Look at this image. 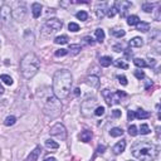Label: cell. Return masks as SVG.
I'll list each match as a JSON object with an SVG mask.
<instances>
[{"label":"cell","mask_w":161,"mask_h":161,"mask_svg":"<svg viewBox=\"0 0 161 161\" xmlns=\"http://www.w3.org/2000/svg\"><path fill=\"white\" fill-rule=\"evenodd\" d=\"M112 116L116 117V119H117V117H121V111L120 110H113V111H112Z\"/></svg>","instance_id":"7bdbcfd3"},{"label":"cell","mask_w":161,"mask_h":161,"mask_svg":"<svg viewBox=\"0 0 161 161\" xmlns=\"http://www.w3.org/2000/svg\"><path fill=\"white\" fill-rule=\"evenodd\" d=\"M141 133V135H149L150 133V127L149 125H146V123H142V125L140 126V131H138Z\"/></svg>","instance_id":"836d02e7"},{"label":"cell","mask_w":161,"mask_h":161,"mask_svg":"<svg viewBox=\"0 0 161 161\" xmlns=\"http://www.w3.org/2000/svg\"><path fill=\"white\" fill-rule=\"evenodd\" d=\"M43 112L44 115L50 117V119H54V117L59 116L62 113V103L61 100H58L56 96H50L45 100L44 107H43Z\"/></svg>","instance_id":"277c9868"},{"label":"cell","mask_w":161,"mask_h":161,"mask_svg":"<svg viewBox=\"0 0 161 161\" xmlns=\"http://www.w3.org/2000/svg\"><path fill=\"white\" fill-rule=\"evenodd\" d=\"M54 43H56V44H67V43H68V37L67 35L57 37V38L54 39Z\"/></svg>","instance_id":"4316f807"},{"label":"cell","mask_w":161,"mask_h":161,"mask_svg":"<svg viewBox=\"0 0 161 161\" xmlns=\"http://www.w3.org/2000/svg\"><path fill=\"white\" fill-rule=\"evenodd\" d=\"M63 28V23L62 20L57 19V18H53V19H48L47 23L43 26V30H44L45 34H52L54 31H58Z\"/></svg>","instance_id":"8992f818"},{"label":"cell","mask_w":161,"mask_h":161,"mask_svg":"<svg viewBox=\"0 0 161 161\" xmlns=\"http://www.w3.org/2000/svg\"><path fill=\"white\" fill-rule=\"evenodd\" d=\"M102 96H103V98H105L107 105L113 106V105L120 103L121 100L123 97H126L127 94L125 92H122V91H116V92L112 93L110 89H103V91H102Z\"/></svg>","instance_id":"5b68a950"},{"label":"cell","mask_w":161,"mask_h":161,"mask_svg":"<svg viewBox=\"0 0 161 161\" xmlns=\"http://www.w3.org/2000/svg\"><path fill=\"white\" fill-rule=\"evenodd\" d=\"M133 115H135V119H138V120H146L149 119L151 113L147 111H143V110H137V111H133Z\"/></svg>","instance_id":"5bb4252c"},{"label":"cell","mask_w":161,"mask_h":161,"mask_svg":"<svg viewBox=\"0 0 161 161\" xmlns=\"http://www.w3.org/2000/svg\"><path fill=\"white\" fill-rule=\"evenodd\" d=\"M100 64H101V67H110L111 66V63H112V58L111 57H101L100 58Z\"/></svg>","instance_id":"ffe728a7"},{"label":"cell","mask_w":161,"mask_h":161,"mask_svg":"<svg viewBox=\"0 0 161 161\" xmlns=\"http://www.w3.org/2000/svg\"><path fill=\"white\" fill-rule=\"evenodd\" d=\"M117 13V10L115 9V7H112V8H108V10H107V17H110V18H113L115 15Z\"/></svg>","instance_id":"74e56055"},{"label":"cell","mask_w":161,"mask_h":161,"mask_svg":"<svg viewBox=\"0 0 161 161\" xmlns=\"http://www.w3.org/2000/svg\"><path fill=\"white\" fill-rule=\"evenodd\" d=\"M113 50H115V52H121V50H122V45H121V44L113 45Z\"/></svg>","instance_id":"bcb514c9"},{"label":"cell","mask_w":161,"mask_h":161,"mask_svg":"<svg viewBox=\"0 0 161 161\" xmlns=\"http://www.w3.org/2000/svg\"><path fill=\"white\" fill-rule=\"evenodd\" d=\"M154 4H151V3H145V4H142V10L145 13H151V12H154Z\"/></svg>","instance_id":"4dcf8cb0"},{"label":"cell","mask_w":161,"mask_h":161,"mask_svg":"<svg viewBox=\"0 0 161 161\" xmlns=\"http://www.w3.org/2000/svg\"><path fill=\"white\" fill-rule=\"evenodd\" d=\"M10 18H12V9L8 4H3V7L0 8V19L3 20L4 24H8Z\"/></svg>","instance_id":"30bf717a"},{"label":"cell","mask_w":161,"mask_h":161,"mask_svg":"<svg viewBox=\"0 0 161 161\" xmlns=\"http://www.w3.org/2000/svg\"><path fill=\"white\" fill-rule=\"evenodd\" d=\"M83 42H84L87 45H93V44H94V42H93V39L91 38V37H84Z\"/></svg>","instance_id":"60d3db41"},{"label":"cell","mask_w":161,"mask_h":161,"mask_svg":"<svg viewBox=\"0 0 161 161\" xmlns=\"http://www.w3.org/2000/svg\"><path fill=\"white\" fill-rule=\"evenodd\" d=\"M0 79H1L3 82L5 84H8V86H12L13 84V78L10 77V76H8V74H1V76H0Z\"/></svg>","instance_id":"f546056e"},{"label":"cell","mask_w":161,"mask_h":161,"mask_svg":"<svg viewBox=\"0 0 161 161\" xmlns=\"http://www.w3.org/2000/svg\"><path fill=\"white\" fill-rule=\"evenodd\" d=\"M73 77L67 69H61L54 73L53 77V93L58 100L67 98L71 93Z\"/></svg>","instance_id":"6da1fadb"},{"label":"cell","mask_w":161,"mask_h":161,"mask_svg":"<svg viewBox=\"0 0 161 161\" xmlns=\"http://www.w3.org/2000/svg\"><path fill=\"white\" fill-rule=\"evenodd\" d=\"M92 137H93L92 131L86 130V131H83V132L79 135V140L82 141V142H89L91 140H92Z\"/></svg>","instance_id":"2e32d148"},{"label":"cell","mask_w":161,"mask_h":161,"mask_svg":"<svg viewBox=\"0 0 161 161\" xmlns=\"http://www.w3.org/2000/svg\"><path fill=\"white\" fill-rule=\"evenodd\" d=\"M117 79H119V82L122 84V86H127V78L125 77V76H119V77H117Z\"/></svg>","instance_id":"ab89813d"},{"label":"cell","mask_w":161,"mask_h":161,"mask_svg":"<svg viewBox=\"0 0 161 161\" xmlns=\"http://www.w3.org/2000/svg\"><path fill=\"white\" fill-rule=\"evenodd\" d=\"M67 54H68V50L67 49H58L54 53L56 57H64V56H67Z\"/></svg>","instance_id":"8d00e7d4"},{"label":"cell","mask_w":161,"mask_h":161,"mask_svg":"<svg viewBox=\"0 0 161 161\" xmlns=\"http://www.w3.org/2000/svg\"><path fill=\"white\" fill-rule=\"evenodd\" d=\"M128 133H130L131 136H137L138 135V131H137V127L135 125H131L128 127Z\"/></svg>","instance_id":"e575fe53"},{"label":"cell","mask_w":161,"mask_h":161,"mask_svg":"<svg viewBox=\"0 0 161 161\" xmlns=\"http://www.w3.org/2000/svg\"><path fill=\"white\" fill-rule=\"evenodd\" d=\"M80 49H82V47H80L79 44H71L69 45V50H71L72 54H78V53L80 52Z\"/></svg>","instance_id":"f1b7e54d"},{"label":"cell","mask_w":161,"mask_h":161,"mask_svg":"<svg viewBox=\"0 0 161 161\" xmlns=\"http://www.w3.org/2000/svg\"><path fill=\"white\" fill-rule=\"evenodd\" d=\"M106 150V146H103V145H100V146L97 147V154H103Z\"/></svg>","instance_id":"ee69618b"},{"label":"cell","mask_w":161,"mask_h":161,"mask_svg":"<svg viewBox=\"0 0 161 161\" xmlns=\"http://www.w3.org/2000/svg\"><path fill=\"white\" fill-rule=\"evenodd\" d=\"M107 10H108V7H107V3H105V1L98 3L96 5V14H97L98 18H103L107 14Z\"/></svg>","instance_id":"8fae6325"},{"label":"cell","mask_w":161,"mask_h":161,"mask_svg":"<svg viewBox=\"0 0 161 161\" xmlns=\"http://www.w3.org/2000/svg\"><path fill=\"white\" fill-rule=\"evenodd\" d=\"M111 34L113 37H116V38H123V37L126 35V31L123 29H112Z\"/></svg>","instance_id":"cb8c5ba5"},{"label":"cell","mask_w":161,"mask_h":161,"mask_svg":"<svg viewBox=\"0 0 161 161\" xmlns=\"http://www.w3.org/2000/svg\"><path fill=\"white\" fill-rule=\"evenodd\" d=\"M15 122H17V117L15 116H8L4 121L5 126H13V125H15Z\"/></svg>","instance_id":"83f0119b"},{"label":"cell","mask_w":161,"mask_h":161,"mask_svg":"<svg viewBox=\"0 0 161 161\" xmlns=\"http://www.w3.org/2000/svg\"><path fill=\"white\" fill-rule=\"evenodd\" d=\"M12 17L17 21H24L26 18V9L23 4L17 7L14 10H12Z\"/></svg>","instance_id":"9c48e42d"},{"label":"cell","mask_w":161,"mask_h":161,"mask_svg":"<svg viewBox=\"0 0 161 161\" xmlns=\"http://www.w3.org/2000/svg\"><path fill=\"white\" fill-rule=\"evenodd\" d=\"M133 63H135V66L138 67V68H146V67H149V64L145 62V59H141V58H135V59H133Z\"/></svg>","instance_id":"d4e9b609"},{"label":"cell","mask_w":161,"mask_h":161,"mask_svg":"<svg viewBox=\"0 0 161 161\" xmlns=\"http://www.w3.org/2000/svg\"><path fill=\"white\" fill-rule=\"evenodd\" d=\"M40 151H42V149H40L39 146L35 147L33 151L29 154V156L26 157V161H38V157H39V155H40Z\"/></svg>","instance_id":"9a60e30c"},{"label":"cell","mask_w":161,"mask_h":161,"mask_svg":"<svg viewBox=\"0 0 161 161\" xmlns=\"http://www.w3.org/2000/svg\"><path fill=\"white\" fill-rule=\"evenodd\" d=\"M44 161H57V159L56 157H45Z\"/></svg>","instance_id":"7dc6e473"},{"label":"cell","mask_w":161,"mask_h":161,"mask_svg":"<svg viewBox=\"0 0 161 161\" xmlns=\"http://www.w3.org/2000/svg\"><path fill=\"white\" fill-rule=\"evenodd\" d=\"M136 29L138 31H143V33H147L150 30V24L146 23V21H140L137 25H136Z\"/></svg>","instance_id":"d6986e66"},{"label":"cell","mask_w":161,"mask_h":161,"mask_svg":"<svg viewBox=\"0 0 161 161\" xmlns=\"http://www.w3.org/2000/svg\"><path fill=\"white\" fill-rule=\"evenodd\" d=\"M140 23V18L137 17V15H130V17L127 18V24L130 26H133V25H137Z\"/></svg>","instance_id":"44dd1931"},{"label":"cell","mask_w":161,"mask_h":161,"mask_svg":"<svg viewBox=\"0 0 161 161\" xmlns=\"http://www.w3.org/2000/svg\"><path fill=\"white\" fill-rule=\"evenodd\" d=\"M68 29L71 31H78L79 30V25L77 23H69L68 24Z\"/></svg>","instance_id":"d590c367"},{"label":"cell","mask_w":161,"mask_h":161,"mask_svg":"<svg viewBox=\"0 0 161 161\" xmlns=\"http://www.w3.org/2000/svg\"><path fill=\"white\" fill-rule=\"evenodd\" d=\"M94 35H96V38H97V42L102 43L105 40V31H103V29H101V28L96 29L94 30Z\"/></svg>","instance_id":"603a6c76"},{"label":"cell","mask_w":161,"mask_h":161,"mask_svg":"<svg viewBox=\"0 0 161 161\" xmlns=\"http://www.w3.org/2000/svg\"><path fill=\"white\" fill-rule=\"evenodd\" d=\"M131 152L133 157H136L140 161H152L157 156L159 151L152 142L143 140V141H137L133 143Z\"/></svg>","instance_id":"7a4b0ae2"},{"label":"cell","mask_w":161,"mask_h":161,"mask_svg":"<svg viewBox=\"0 0 161 161\" xmlns=\"http://www.w3.org/2000/svg\"><path fill=\"white\" fill-rule=\"evenodd\" d=\"M127 116H128V120H130V121H132L133 119H135V115H133V111H128V113H127Z\"/></svg>","instance_id":"f6af8a7d"},{"label":"cell","mask_w":161,"mask_h":161,"mask_svg":"<svg viewBox=\"0 0 161 161\" xmlns=\"http://www.w3.org/2000/svg\"><path fill=\"white\" fill-rule=\"evenodd\" d=\"M31 13H33V18L38 19L42 14V5L39 3H33L31 4Z\"/></svg>","instance_id":"4fadbf2b"},{"label":"cell","mask_w":161,"mask_h":161,"mask_svg":"<svg viewBox=\"0 0 161 161\" xmlns=\"http://www.w3.org/2000/svg\"><path fill=\"white\" fill-rule=\"evenodd\" d=\"M94 115L96 116H103L105 115V107H97L94 110Z\"/></svg>","instance_id":"f35d334b"},{"label":"cell","mask_w":161,"mask_h":161,"mask_svg":"<svg viewBox=\"0 0 161 161\" xmlns=\"http://www.w3.org/2000/svg\"><path fill=\"white\" fill-rule=\"evenodd\" d=\"M74 94H76V96H79V94H80V89H79V88H76V89H74Z\"/></svg>","instance_id":"c3c4849f"},{"label":"cell","mask_w":161,"mask_h":161,"mask_svg":"<svg viewBox=\"0 0 161 161\" xmlns=\"http://www.w3.org/2000/svg\"><path fill=\"white\" fill-rule=\"evenodd\" d=\"M113 7L117 10V13H120V15L122 18H126L127 17V12L132 7V3L127 1V0H119V1L115 3Z\"/></svg>","instance_id":"52a82bcc"},{"label":"cell","mask_w":161,"mask_h":161,"mask_svg":"<svg viewBox=\"0 0 161 161\" xmlns=\"http://www.w3.org/2000/svg\"><path fill=\"white\" fill-rule=\"evenodd\" d=\"M40 61L34 53H26L20 61V72L25 79L33 78L39 71Z\"/></svg>","instance_id":"3957f363"},{"label":"cell","mask_w":161,"mask_h":161,"mask_svg":"<svg viewBox=\"0 0 161 161\" xmlns=\"http://www.w3.org/2000/svg\"><path fill=\"white\" fill-rule=\"evenodd\" d=\"M76 17H77L79 20L84 21V20L88 19V14H87V12H84V10H80V12H78V13L76 14Z\"/></svg>","instance_id":"1f68e13d"},{"label":"cell","mask_w":161,"mask_h":161,"mask_svg":"<svg viewBox=\"0 0 161 161\" xmlns=\"http://www.w3.org/2000/svg\"><path fill=\"white\" fill-rule=\"evenodd\" d=\"M135 77L137 79H143L145 78V73L142 71H135Z\"/></svg>","instance_id":"b9f144b4"},{"label":"cell","mask_w":161,"mask_h":161,"mask_svg":"<svg viewBox=\"0 0 161 161\" xmlns=\"http://www.w3.org/2000/svg\"><path fill=\"white\" fill-rule=\"evenodd\" d=\"M125 149H126V141L125 140H121V141H119V142L115 145L112 150H113V152L116 155H120V154H122L123 151H125Z\"/></svg>","instance_id":"7c38bea8"},{"label":"cell","mask_w":161,"mask_h":161,"mask_svg":"<svg viewBox=\"0 0 161 161\" xmlns=\"http://www.w3.org/2000/svg\"><path fill=\"white\" fill-rule=\"evenodd\" d=\"M4 93V88H3V86L0 84V94H3Z\"/></svg>","instance_id":"681fc988"},{"label":"cell","mask_w":161,"mask_h":161,"mask_svg":"<svg viewBox=\"0 0 161 161\" xmlns=\"http://www.w3.org/2000/svg\"><path fill=\"white\" fill-rule=\"evenodd\" d=\"M110 135L112 137H120L123 135V130L120 127H113V128H111V131H110Z\"/></svg>","instance_id":"7402d4cb"},{"label":"cell","mask_w":161,"mask_h":161,"mask_svg":"<svg viewBox=\"0 0 161 161\" xmlns=\"http://www.w3.org/2000/svg\"><path fill=\"white\" fill-rule=\"evenodd\" d=\"M113 64H115L117 68H123V69H127V68H128V64L125 63L123 61H121V59H116V61L113 62Z\"/></svg>","instance_id":"d6a6232c"},{"label":"cell","mask_w":161,"mask_h":161,"mask_svg":"<svg viewBox=\"0 0 161 161\" xmlns=\"http://www.w3.org/2000/svg\"><path fill=\"white\" fill-rule=\"evenodd\" d=\"M45 147H48V149H50V150H57L58 147H59V143L58 142H56V141H53V140H47L45 141Z\"/></svg>","instance_id":"484cf974"},{"label":"cell","mask_w":161,"mask_h":161,"mask_svg":"<svg viewBox=\"0 0 161 161\" xmlns=\"http://www.w3.org/2000/svg\"><path fill=\"white\" fill-rule=\"evenodd\" d=\"M86 83L91 87H98L100 84V78L97 76H91V77H87L86 78Z\"/></svg>","instance_id":"e0dca14e"},{"label":"cell","mask_w":161,"mask_h":161,"mask_svg":"<svg viewBox=\"0 0 161 161\" xmlns=\"http://www.w3.org/2000/svg\"><path fill=\"white\" fill-rule=\"evenodd\" d=\"M49 132H50L52 136L59 138V140H66L67 138V130L62 123H56V125L50 128Z\"/></svg>","instance_id":"ba28073f"},{"label":"cell","mask_w":161,"mask_h":161,"mask_svg":"<svg viewBox=\"0 0 161 161\" xmlns=\"http://www.w3.org/2000/svg\"><path fill=\"white\" fill-rule=\"evenodd\" d=\"M143 45V39L140 38V37H135V38H132L130 40V47L132 48H140Z\"/></svg>","instance_id":"ac0fdd59"}]
</instances>
